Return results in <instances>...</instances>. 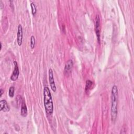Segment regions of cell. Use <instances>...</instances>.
I'll list each match as a JSON object with an SVG mask.
<instances>
[{
    "mask_svg": "<svg viewBox=\"0 0 134 134\" xmlns=\"http://www.w3.org/2000/svg\"><path fill=\"white\" fill-rule=\"evenodd\" d=\"M43 102L46 113L51 114L54 111V104L51 94L48 87H44L43 89Z\"/></svg>",
    "mask_w": 134,
    "mask_h": 134,
    "instance_id": "obj_1",
    "label": "cell"
},
{
    "mask_svg": "<svg viewBox=\"0 0 134 134\" xmlns=\"http://www.w3.org/2000/svg\"><path fill=\"white\" fill-rule=\"evenodd\" d=\"M117 98L118 88L117 86L114 85L111 89V120L115 122L117 115Z\"/></svg>",
    "mask_w": 134,
    "mask_h": 134,
    "instance_id": "obj_2",
    "label": "cell"
},
{
    "mask_svg": "<svg viewBox=\"0 0 134 134\" xmlns=\"http://www.w3.org/2000/svg\"><path fill=\"white\" fill-rule=\"evenodd\" d=\"M0 106H1V110H3L4 112H7L10 110V107L8 105L6 100H2L0 102Z\"/></svg>",
    "mask_w": 134,
    "mask_h": 134,
    "instance_id": "obj_7",
    "label": "cell"
},
{
    "mask_svg": "<svg viewBox=\"0 0 134 134\" xmlns=\"http://www.w3.org/2000/svg\"><path fill=\"white\" fill-rule=\"evenodd\" d=\"M35 44V37L34 36H32L31 38V48L32 49H33L34 48Z\"/></svg>",
    "mask_w": 134,
    "mask_h": 134,
    "instance_id": "obj_12",
    "label": "cell"
},
{
    "mask_svg": "<svg viewBox=\"0 0 134 134\" xmlns=\"http://www.w3.org/2000/svg\"><path fill=\"white\" fill-rule=\"evenodd\" d=\"M93 82L90 80H87L86 82V86H85V91L88 92L89 90L91 88Z\"/></svg>",
    "mask_w": 134,
    "mask_h": 134,
    "instance_id": "obj_10",
    "label": "cell"
},
{
    "mask_svg": "<svg viewBox=\"0 0 134 134\" xmlns=\"http://www.w3.org/2000/svg\"><path fill=\"white\" fill-rule=\"evenodd\" d=\"M49 80L51 90L54 92H56L57 88H56V86L54 78L53 71L51 69H50L49 70Z\"/></svg>",
    "mask_w": 134,
    "mask_h": 134,
    "instance_id": "obj_4",
    "label": "cell"
},
{
    "mask_svg": "<svg viewBox=\"0 0 134 134\" xmlns=\"http://www.w3.org/2000/svg\"><path fill=\"white\" fill-rule=\"evenodd\" d=\"M14 71L11 77V80L13 81H15L16 80H17L18 78L19 77V69H18V64L16 61H14Z\"/></svg>",
    "mask_w": 134,
    "mask_h": 134,
    "instance_id": "obj_5",
    "label": "cell"
},
{
    "mask_svg": "<svg viewBox=\"0 0 134 134\" xmlns=\"http://www.w3.org/2000/svg\"><path fill=\"white\" fill-rule=\"evenodd\" d=\"M23 41V28L21 25H19L17 34V42L18 46H21Z\"/></svg>",
    "mask_w": 134,
    "mask_h": 134,
    "instance_id": "obj_6",
    "label": "cell"
},
{
    "mask_svg": "<svg viewBox=\"0 0 134 134\" xmlns=\"http://www.w3.org/2000/svg\"><path fill=\"white\" fill-rule=\"evenodd\" d=\"M31 8H32V14H33V15H35L36 14V12H37V9H36V5H35L34 3H32L31 4Z\"/></svg>",
    "mask_w": 134,
    "mask_h": 134,
    "instance_id": "obj_13",
    "label": "cell"
},
{
    "mask_svg": "<svg viewBox=\"0 0 134 134\" xmlns=\"http://www.w3.org/2000/svg\"><path fill=\"white\" fill-rule=\"evenodd\" d=\"M14 92H15V88L14 86H11L9 89V95L10 98H13L14 96Z\"/></svg>",
    "mask_w": 134,
    "mask_h": 134,
    "instance_id": "obj_11",
    "label": "cell"
},
{
    "mask_svg": "<svg viewBox=\"0 0 134 134\" xmlns=\"http://www.w3.org/2000/svg\"><path fill=\"white\" fill-rule=\"evenodd\" d=\"M3 93H4V90H3L2 88H1V95H0V96H1V97L2 96Z\"/></svg>",
    "mask_w": 134,
    "mask_h": 134,
    "instance_id": "obj_14",
    "label": "cell"
},
{
    "mask_svg": "<svg viewBox=\"0 0 134 134\" xmlns=\"http://www.w3.org/2000/svg\"><path fill=\"white\" fill-rule=\"evenodd\" d=\"M95 32L98 38V41L99 43L101 42V25L100 18L99 15H96L95 18Z\"/></svg>",
    "mask_w": 134,
    "mask_h": 134,
    "instance_id": "obj_3",
    "label": "cell"
},
{
    "mask_svg": "<svg viewBox=\"0 0 134 134\" xmlns=\"http://www.w3.org/2000/svg\"><path fill=\"white\" fill-rule=\"evenodd\" d=\"M73 66V61L71 60H69L67 61L65 65L64 71L65 72H68L70 71Z\"/></svg>",
    "mask_w": 134,
    "mask_h": 134,
    "instance_id": "obj_9",
    "label": "cell"
},
{
    "mask_svg": "<svg viewBox=\"0 0 134 134\" xmlns=\"http://www.w3.org/2000/svg\"><path fill=\"white\" fill-rule=\"evenodd\" d=\"M27 108L26 105L24 101L21 104V110H20V114L23 117H26L27 115Z\"/></svg>",
    "mask_w": 134,
    "mask_h": 134,
    "instance_id": "obj_8",
    "label": "cell"
}]
</instances>
